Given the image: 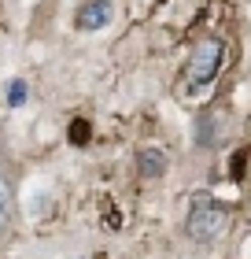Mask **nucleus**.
Returning a JSON list of instances; mask_svg holds the SVG:
<instances>
[{
  "instance_id": "1",
  "label": "nucleus",
  "mask_w": 251,
  "mask_h": 259,
  "mask_svg": "<svg viewBox=\"0 0 251 259\" xmlns=\"http://www.w3.org/2000/svg\"><path fill=\"white\" fill-rule=\"evenodd\" d=\"M222 60H225V41L222 37L196 41L185 67H181V93L185 97H203V93L214 85V78H218Z\"/></svg>"
},
{
  "instance_id": "2",
  "label": "nucleus",
  "mask_w": 251,
  "mask_h": 259,
  "mask_svg": "<svg viewBox=\"0 0 251 259\" xmlns=\"http://www.w3.org/2000/svg\"><path fill=\"white\" fill-rule=\"evenodd\" d=\"M229 215H233L229 204H222V200H214V196H196L192 211H188V219H185V237L196 241V244H214L229 230Z\"/></svg>"
},
{
  "instance_id": "3",
  "label": "nucleus",
  "mask_w": 251,
  "mask_h": 259,
  "mask_svg": "<svg viewBox=\"0 0 251 259\" xmlns=\"http://www.w3.org/2000/svg\"><path fill=\"white\" fill-rule=\"evenodd\" d=\"M111 19H115V4H111V0H89V4H81V11L74 15V26L81 33H96Z\"/></svg>"
},
{
  "instance_id": "4",
  "label": "nucleus",
  "mask_w": 251,
  "mask_h": 259,
  "mask_svg": "<svg viewBox=\"0 0 251 259\" xmlns=\"http://www.w3.org/2000/svg\"><path fill=\"white\" fill-rule=\"evenodd\" d=\"M137 174L140 178H163L166 174V152L163 148H140V156H137Z\"/></svg>"
},
{
  "instance_id": "5",
  "label": "nucleus",
  "mask_w": 251,
  "mask_h": 259,
  "mask_svg": "<svg viewBox=\"0 0 251 259\" xmlns=\"http://www.w3.org/2000/svg\"><path fill=\"white\" fill-rule=\"evenodd\" d=\"M8 219H11V182L0 174V230L8 226Z\"/></svg>"
},
{
  "instance_id": "6",
  "label": "nucleus",
  "mask_w": 251,
  "mask_h": 259,
  "mask_svg": "<svg viewBox=\"0 0 251 259\" xmlns=\"http://www.w3.org/2000/svg\"><path fill=\"white\" fill-rule=\"evenodd\" d=\"M8 104H11V108H22V104H26V81H22V78L8 81Z\"/></svg>"
},
{
  "instance_id": "7",
  "label": "nucleus",
  "mask_w": 251,
  "mask_h": 259,
  "mask_svg": "<svg viewBox=\"0 0 251 259\" xmlns=\"http://www.w3.org/2000/svg\"><path fill=\"white\" fill-rule=\"evenodd\" d=\"M70 141H74V145H89V122L85 119L70 122Z\"/></svg>"
},
{
  "instance_id": "8",
  "label": "nucleus",
  "mask_w": 251,
  "mask_h": 259,
  "mask_svg": "<svg viewBox=\"0 0 251 259\" xmlns=\"http://www.w3.org/2000/svg\"><path fill=\"white\" fill-rule=\"evenodd\" d=\"M240 170H247V148H240V152H233V178H240Z\"/></svg>"
}]
</instances>
